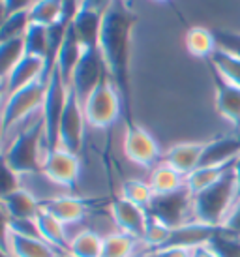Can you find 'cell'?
Returning a JSON list of instances; mask_svg holds the SVG:
<instances>
[{
	"instance_id": "2",
	"label": "cell",
	"mask_w": 240,
	"mask_h": 257,
	"mask_svg": "<svg viewBox=\"0 0 240 257\" xmlns=\"http://www.w3.org/2000/svg\"><path fill=\"white\" fill-rule=\"evenodd\" d=\"M236 203L233 167L210 188L193 195V220L210 227H219Z\"/></svg>"
},
{
	"instance_id": "16",
	"label": "cell",
	"mask_w": 240,
	"mask_h": 257,
	"mask_svg": "<svg viewBox=\"0 0 240 257\" xmlns=\"http://www.w3.org/2000/svg\"><path fill=\"white\" fill-rule=\"evenodd\" d=\"M240 154V137L229 136L219 137L205 143V150L201 156V165H225L234 162Z\"/></svg>"
},
{
	"instance_id": "15",
	"label": "cell",
	"mask_w": 240,
	"mask_h": 257,
	"mask_svg": "<svg viewBox=\"0 0 240 257\" xmlns=\"http://www.w3.org/2000/svg\"><path fill=\"white\" fill-rule=\"evenodd\" d=\"M216 227H210V225H205L201 221H188V223H182L171 231V236L167 244L163 248H171V246H178V248H197V246H203V244H208L212 233H214Z\"/></svg>"
},
{
	"instance_id": "25",
	"label": "cell",
	"mask_w": 240,
	"mask_h": 257,
	"mask_svg": "<svg viewBox=\"0 0 240 257\" xmlns=\"http://www.w3.org/2000/svg\"><path fill=\"white\" fill-rule=\"evenodd\" d=\"M233 165L234 162L225 165H201V167H197L195 171H191L186 177V188L190 190L191 195H197L203 190L210 188L212 184H216Z\"/></svg>"
},
{
	"instance_id": "17",
	"label": "cell",
	"mask_w": 240,
	"mask_h": 257,
	"mask_svg": "<svg viewBox=\"0 0 240 257\" xmlns=\"http://www.w3.org/2000/svg\"><path fill=\"white\" fill-rule=\"evenodd\" d=\"M42 75H43V58L25 55L17 62L14 72L10 73V77H8L6 96L21 90V88H25V86L34 83V81H42Z\"/></svg>"
},
{
	"instance_id": "52",
	"label": "cell",
	"mask_w": 240,
	"mask_h": 257,
	"mask_svg": "<svg viewBox=\"0 0 240 257\" xmlns=\"http://www.w3.org/2000/svg\"><path fill=\"white\" fill-rule=\"evenodd\" d=\"M156 2H169V0H156Z\"/></svg>"
},
{
	"instance_id": "45",
	"label": "cell",
	"mask_w": 240,
	"mask_h": 257,
	"mask_svg": "<svg viewBox=\"0 0 240 257\" xmlns=\"http://www.w3.org/2000/svg\"><path fill=\"white\" fill-rule=\"evenodd\" d=\"M233 175H234V184H236V201H238L240 199V154H238V158L234 160Z\"/></svg>"
},
{
	"instance_id": "5",
	"label": "cell",
	"mask_w": 240,
	"mask_h": 257,
	"mask_svg": "<svg viewBox=\"0 0 240 257\" xmlns=\"http://www.w3.org/2000/svg\"><path fill=\"white\" fill-rule=\"evenodd\" d=\"M83 113L86 124L94 128H109L113 122H116L122 113V100L109 75L101 79L99 85L86 98L83 103Z\"/></svg>"
},
{
	"instance_id": "13",
	"label": "cell",
	"mask_w": 240,
	"mask_h": 257,
	"mask_svg": "<svg viewBox=\"0 0 240 257\" xmlns=\"http://www.w3.org/2000/svg\"><path fill=\"white\" fill-rule=\"evenodd\" d=\"M212 79H214V86H216V107H218V113L227 122H231L233 126L240 128V86L227 83L216 70H212Z\"/></svg>"
},
{
	"instance_id": "3",
	"label": "cell",
	"mask_w": 240,
	"mask_h": 257,
	"mask_svg": "<svg viewBox=\"0 0 240 257\" xmlns=\"http://www.w3.org/2000/svg\"><path fill=\"white\" fill-rule=\"evenodd\" d=\"M42 141L45 143L43 137V120L36 122L27 130H23L19 136L15 137V141L10 145L6 150V162L19 177L21 175H34L42 173L43 160L40 156V145Z\"/></svg>"
},
{
	"instance_id": "36",
	"label": "cell",
	"mask_w": 240,
	"mask_h": 257,
	"mask_svg": "<svg viewBox=\"0 0 240 257\" xmlns=\"http://www.w3.org/2000/svg\"><path fill=\"white\" fill-rule=\"evenodd\" d=\"M30 25L29 10L27 12H17V14H10L6 17L4 25L0 27V43L10 42V40H17V38H25V32Z\"/></svg>"
},
{
	"instance_id": "33",
	"label": "cell",
	"mask_w": 240,
	"mask_h": 257,
	"mask_svg": "<svg viewBox=\"0 0 240 257\" xmlns=\"http://www.w3.org/2000/svg\"><path fill=\"white\" fill-rule=\"evenodd\" d=\"M208 246L218 257H240V236L229 233L223 227L214 229Z\"/></svg>"
},
{
	"instance_id": "29",
	"label": "cell",
	"mask_w": 240,
	"mask_h": 257,
	"mask_svg": "<svg viewBox=\"0 0 240 257\" xmlns=\"http://www.w3.org/2000/svg\"><path fill=\"white\" fill-rule=\"evenodd\" d=\"M210 68L225 79L227 83L240 86V58L223 49H216L210 58Z\"/></svg>"
},
{
	"instance_id": "37",
	"label": "cell",
	"mask_w": 240,
	"mask_h": 257,
	"mask_svg": "<svg viewBox=\"0 0 240 257\" xmlns=\"http://www.w3.org/2000/svg\"><path fill=\"white\" fill-rule=\"evenodd\" d=\"M19 175L10 167L6 162V156L0 154V201L6 199L10 193H14L15 190H19Z\"/></svg>"
},
{
	"instance_id": "11",
	"label": "cell",
	"mask_w": 240,
	"mask_h": 257,
	"mask_svg": "<svg viewBox=\"0 0 240 257\" xmlns=\"http://www.w3.org/2000/svg\"><path fill=\"white\" fill-rule=\"evenodd\" d=\"M124 154L130 162L141 167H152L160 158V147L145 128L137 124H128L124 137Z\"/></svg>"
},
{
	"instance_id": "19",
	"label": "cell",
	"mask_w": 240,
	"mask_h": 257,
	"mask_svg": "<svg viewBox=\"0 0 240 257\" xmlns=\"http://www.w3.org/2000/svg\"><path fill=\"white\" fill-rule=\"evenodd\" d=\"M42 208H45L49 214H53L60 223H75L81 221L86 214V203L79 197H68V195H58L51 197L42 203Z\"/></svg>"
},
{
	"instance_id": "26",
	"label": "cell",
	"mask_w": 240,
	"mask_h": 257,
	"mask_svg": "<svg viewBox=\"0 0 240 257\" xmlns=\"http://www.w3.org/2000/svg\"><path fill=\"white\" fill-rule=\"evenodd\" d=\"M186 49H188L190 55L197 58H210L214 55V51L218 49L212 29L191 27L186 32Z\"/></svg>"
},
{
	"instance_id": "32",
	"label": "cell",
	"mask_w": 240,
	"mask_h": 257,
	"mask_svg": "<svg viewBox=\"0 0 240 257\" xmlns=\"http://www.w3.org/2000/svg\"><path fill=\"white\" fill-rule=\"evenodd\" d=\"M120 197L130 201V203H134L137 207L149 208L150 201L154 197V192H152L149 182H143V180L137 179H128L120 186Z\"/></svg>"
},
{
	"instance_id": "31",
	"label": "cell",
	"mask_w": 240,
	"mask_h": 257,
	"mask_svg": "<svg viewBox=\"0 0 240 257\" xmlns=\"http://www.w3.org/2000/svg\"><path fill=\"white\" fill-rule=\"evenodd\" d=\"M139 240L134 236L126 235L122 231L111 233L103 236V248H101V257H134L135 246Z\"/></svg>"
},
{
	"instance_id": "7",
	"label": "cell",
	"mask_w": 240,
	"mask_h": 257,
	"mask_svg": "<svg viewBox=\"0 0 240 257\" xmlns=\"http://www.w3.org/2000/svg\"><path fill=\"white\" fill-rule=\"evenodd\" d=\"M105 64L99 53V47H88L83 51V57L75 66V72L71 77L70 88L75 92L81 103H85L92 90L99 85V81L105 77Z\"/></svg>"
},
{
	"instance_id": "47",
	"label": "cell",
	"mask_w": 240,
	"mask_h": 257,
	"mask_svg": "<svg viewBox=\"0 0 240 257\" xmlns=\"http://www.w3.org/2000/svg\"><path fill=\"white\" fill-rule=\"evenodd\" d=\"M4 132H6V128H4V120H2V111H0V141H2V136H4Z\"/></svg>"
},
{
	"instance_id": "39",
	"label": "cell",
	"mask_w": 240,
	"mask_h": 257,
	"mask_svg": "<svg viewBox=\"0 0 240 257\" xmlns=\"http://www.w3.org/2000/svg\"><path fill=\"white\" fill-rule=\"evenodd\" d=\"M219 227H223L225 231H229V233L240 236V199L234 203V207L231 208L229 216H227L225 221H223Z\"/></svg>"
},
{
	"instance_id": "51",
	"label": "cell",
	"mask_w": 240,
	"mask_h": 257,
	"mask_svg": "<svg viewBox=\"0 0 240 257\" xmlns=\"http://www.w3.org/2000/svg\"><path fill=\"white\" fill-rule=\"evenodd\" d=\"M58 257H73V255H70V253H60Z\"/></svg>"
},
{
	"instance_id": "4",
	"label": "cell",
	"mask_w": 240,
	"mask_h": 257,
	"mask_svg": "<svg viewBox=\"0 0 240 257\" xmlns=\"http://www.w3.org/2000/svg\"><path fill=\"white\" fill-rule=\"evenodd\" d=\"M68 86L62 81V75L58 68L53 70L45 90V100H43V137H45V152L53 149H58V137H60V120H62L64 107L68 101Z\"/></svg>"
},
{
	"instance_id": "46",
	"label": "cell",
	"mask_w": 240,
	"mask_h": 257,
	"mask_svg": "<svg viewBox=\"0 0 240 257\" xmlns=\"http://www.w3.org/2000/svg\"><path fill=\"white\" fill-rule=\"evenodd\" d=\"M8 17V12H6V4H4V0H0V27L4 25Z\"/></svg>"
},
{
	"instance_id": "35",
	"label": "cell",
	"mask_w": 240,
	"mask_h": 257,
	"mask_svg": "<svg viewBox=\"0 0 240 257\" xmlns=\"http://www.w3.org/2000/svg\"><path fill=\"white\" fill-rule=\"evenodd\" d=\"M23 42H25V55L45 60V55H47V27L30 23L27 32H25Z\"/></svg>"
},
{
	"instance_id": "6",
	"label": "cell",
	"mask_w": 240,
	"mask_h": 257,
	"mask_svg": "<svg viewBox=\"0 0 240 257\" xmlns=\"http://www.w3.org/2000/svg\"><path fill=\"white\" fill-rule=\"evenodd\" d=\"M147 212H149V216L158 218L165 225H169L171 229H175L178 225L190 221L186 220L188 214L193 216V195H191L186 186L178 192L165 193V195H154L149 208H147Z\"/></svg>"
},
{
	"instance_id": "18",
	"label": "cell",
	"mask_w": 240,
	"mask_h": 257,
	"mask_svg": "<svg viewBox=\"0 0 240 257\" xmlns=\"http://www.w3.org/2000/svg\"><path fill=\"white\" fill-rule=\"evenodd\" d=\"M83 51H85V47L81 45L75 30L70 25V29L66 32V38H64V43L62 47H60V53H58V58H57V68L68 88L71 85V77H73V72H75V66L79 64V60L83 57Z\"/></svg>"
},
{
	"instance_id": "1",
	"label": "cell",
	"mask_w": 240,
	"mask_h": 257,
	"mask_svg": "<svg viewBox=\"0 0 240 257\" xmlns=\"http://www.w3.org/2000/svg\"><path fill=\"white\" fill-rule=\"evenodd\" d=\"M137 23V14L126 0H114L101 19L99 30V53L105 64V72L113 81L122 100V111L128 124L132 122V101H130V47L132 30Z\"/></svg>"
},
{
	"instance_id": "38",
	"label": "cell",
	"mask_w": 240,
	"mask_h": 257,
	"mask_svg": "<svg viewBox=\"0 0 240 257\" xmlns=\"http://www.w3.org/2000/svg\"><path fill=\"white\" fill-rule=\"evenodd\" d=\"M218 49H223L240 58V32H231L223 29H212Z\"/></svg>"
},
{
	"instance_id": "30",
	"label": "cell",
	"mask_w": 240,
	"mask_h": 257,
	"mask_svg": "<svg viewBox=\"0 0 240 257\" xmlns=\"http://www.w3.org/2000/svg\"><path fill=\"white\" fill-rule=\"evenodd\" d=\"M30 23L49 29L62 17V0H36L29 10Z\"/></svg>"
},
{
	"instance_id": "14",
	"label": "cell",
	"mask_w": 240,
	"mask_h": 257,
	"mask_svg": "<svg viewBox=\"0 0 240 257\" xmlns=\"http://www.w3.org/2000/svg\"><path fill=\"white\" fill-rule=\"evenodd\" d=\"M203 150H205V143H178L165 152L163 164H167L180 175L188 177L201 164Z\"/></svg>"
},
{
	"instance_id": "12",
	"label": "cell",
	"mask_w": 240,
	"mask_h": 257,
	"mask_svg": "<svg viewBox=\"0 0 240 257\" xmlns=\"http://www.w3.org/2000/svg\"><path fill=\"white\" fill-rule=\"evenodd\" d=\"M111 218H113L114 225L118 231L126 233V235L134 236L135 240H143L145 229H147V221H149V212L147 208L137 207L134 203L126 199H116L111 203Z\"/></svg>"
},
{
	"instance_id": "43",
	"label": "cell",
	"mask_w": 240,
	"mask_h": 257,
	"mask_svg": "<svg viewBox=\"0 0 240 257\" xmlns=\"http://www.w3.org/2000/svg\"><path fill=\"white\" fill-rule=\"evenodd\" d=\"M36 0H4V4H6V12L8 15L10 14H17V12H27L32 8Z\"/></svg>"
},
{
	"instance_id": "49",
	"label": "cell",
	"mask_w": 240,
	"mask_h": 257,
	"mask_svg": "<svg viewBox=\"0 0 240 257\" xmlns=\"http://www.w3.org/2000/svg\"><path fill=\"white\" fill-rule=\"evenodd\" d=\"M4 94H6V85H0V100H2Z\"/></svg>"
},
{
	"instance_id": "50",
	"label": "cell",
	"mask_w": 240,
	"mask_h": 257,
	"mask_svg": "<svg viewBox=\"0 0 240 257\" xmlns=\"http://www.w3.org/2000/svg\"><path fill=\"white\" fill-rule=\"evenodd\" d=\"M134 257H152V253H143V255H134Z\"/></svg>"
},
{
	"instance_id": "34",
	"label": "cell",
	"mask_w": 240,
	"mask_h": 257,
	"mask_svg": "<svg viewBox=\"0 0 240 257\" xmlns=\"http://www.w3.org/2000/svg\"><path fill=\"white\" fill-rule=\"evenodd\" d=\"M171 231L173 229L169 225H165L163 221H160L158 218H152L149 216V221H147V229H145V235H143L141 242L145 246H149V253H154V251L162 250L163 246L167 244L171 236Z\"/></svg>"
},
{
	"instance_id": "40",
	"label": "cell",
	"mask_w": 240,
	"mask_h": 257,
	"mask_svg": "<svg viewBox=\"0 0 240 257\" xmlns=\"http://www.w3.org/2000/svg\"><path fill=\"white\" fill-rule=\"evenodd\" d=\"M10 216L0 203V248H4L6 251H10Z\"/></svg>"
},
{
	"instance_id": "28",
	"label": "cell",
	"mask_w": 240,
	"mask_h": 257,
	"mask_svg": "<svg viewBox=\"0 0 240 257\" xmlns=\"http://www.w3.org/2000/svg\"><path fill=\"white\" fill-rule=\"evenodd\" d=\"M23 57H25L23 38L0 43V85H6L10 73L14 72V68Z\"/></svg>"
},
{
	"instance_id": "24",
	"label": "cell",
	"mask_w": 240,
	"mask_h": 257,
	"mask_svg": "<svg viewBox=\"0 0 240 257\" xmlns=\"http://www.w3.org/2000/svg\"><path fill=\"white\" fill-rule=\"evenodd\" d=\"M149 184L152 188L154 195H165V193H173L182 190L184 186H186V177L180 175L178 171H175L167 164H160L156 165L152 173H150Z\"/></svg>"
},
{
	"instance_id": "44",
	"label": "cell",
	"mask_w": 240,
	"mask_h": 257,
	"mask_svg": "<svg viewBox=\"0 0 240 257\" xmlns=\"http://www.w3.org/2000/svg\"><path fill=\"white\" fill-rule=\"evenodd\" d=\"M191 257H218L214 253L208 244H203V246H197V248H193L191 250Z\"/></svg>"
},
{
	"instance_id": "41",
	"label": "cell",
	"mask_w": 240,
	"mask_h": 257,
	"mask_svg": "<svg viewBox=\"0 0 240 257\" xmlns=\"http://www.w3.org/2000/svg\"><path fill=\"white\" fill-rule=\"evenodd\" d=\"M113 2L114 0H81V2H79V10L103 15L109 8L113 6Z\"/></svg>"
},
{
	"instance_id": "9",
	"label": "cell",
	"mask_w": 240,
	"mask_h": 257,
	"mask_svg": "<svg viewBox=\"0 0 240 257\" xmlns=\"http://www.w3.org/2000/svg\"><path fill=\"white\" fill-rule=\"evenodd\" d=\"M85 113H83V103L79 101L73 90H68V101L64 107L62 120H60V137H58V147L66 149L68 152L79 154L83 147V136H85Z\"/></svg>"
},
{
	"instance_id": "48",
	"label": "cell",
	"mask_w": 240,
	"mask_h": 257,
	"mask_svg": "<svg viewBox=\"0 0 240 257\" xmlns=\"http://www.w3.org/2000/svg\"><path fill=\"white\" fill-rule=\"evenodd\" d=\"M0 257H14V255H12L10 251L4 250V248H0Z\"/></svg>"
},
{
	"instance_id": "53",
	"label": "cell",
	"mask_w": 240,
	"mask_h": 257,
	"mask_svg": "<svg viewBox=\"0 0 240 257\" xmlns=\"http://www.w3.org/2000/svg\"><path fill=\"white\" fill-rule=\"evenodd\" d=\"M152 257H154V255H152Z\"/></svg>"
},
{
	"instance_id": "22",
	"label": "cell",
	"mask_w": 240,
	"mask_h": 257,
	"mask_svg": "<svg viewBox=\"0 0 240 257\" xmlns=\"http://www.w3.org/2000/svg\"><path fill=\"white\" fill-rule=\"evenodd\" d=\"M101 19H103V15L94 14V12H85V10H79L77 15L73 17L71 27H73L79 42H81V45L85 49H88V47H99Z\"/></svg>"
},
{
	"instance_id": "21",
	"label": "cell",
	"mask_w": 240,
	"mask_h": 257,
	"mask_svg": "<svg viewBox=\"0 0 240 257\" xmlns=\"http://www.w3.org/2000/svg\"><path fill=\"white\" fill-rule=\"evenodd\" d=\"M36 223L40 229V235L47 244H51L58 253H68V246L70 240L66 238V231H64V223L55 218L53 214H49L45 208H42L38 216H36Z\"/></svg>"
},
{
	"instance_id": "8",
	"label": "cell",
	"mask_w": 240,
	"mask_h": 257,
	"mask_svg": "<svg viewBox=\"0 0 240 257\" xmlns=\"http://www.w3.org/2000/svg\"><path fill=\"white\" fill-rule=\"evenodd\" d=\"M45 90H47V85H45V83H42V81H34V83L27 85L25 88H21V90L10 94V96L6 98L4 109H2L4 128L10 130L14 124L23 120L27 114L36 111L40 105H43Z\"/></svg>"
},
{
	"instance_id": "42",
	"label": "cell",
	"mask_w": 240,
	"mask_h": 257,
	"mask_svg": "<svg viewBox=\"0 0 240 257\" xmlns=\"http://www.w3.org/2000/svg\"><path fill=\"white\" fill-rule=\"evenodd\" d=\"M154 257H191L190 248H178V246H171V248H162L152 253Z\"/></svg>"
},
{
	"instance_id": "23",
	"label": "cell",
	"mask_w": 240,
	"mask_h": 257,
	"mask_svg": "<svg viewBox=\"0 0 240 257\" xmlns=\"http://www.w3.org/2000/svg\"><path fill=\"white\" fill-rule=\"evenodd\" d=\"M10 253L14 257H58V253L51 244L43 238H32L23 235H10Z\"/></svg>"
},
{
	"instance_id": "20",
	"label": "cell",
	"mask_w": 240,
	"mask_h": 257,
	"mask_svg": "<svg viewBox=\"0 0 240 257\" xmlns=\"http://www.w3.org/2000/svg\"><path fill=\"white\" fill-rule=\"evenodd\" d=\"M0 203H2L4 210L8 212V216H10V220L36 218L38 212L42 210V203L25 188L15 190L14 193H10L6 199H2Z\"/></svg>"
},
{
	"instance_id": "27",
	"label": "cell",
	"mask_w": 240,
	"mask_h": 257,
	"mask_svg": "<svg viewBox=\"0 0 240 257\" xmlns=\"http://www.w3.org/2000/svg\"><path fill=\"white\" fill-rule=\"evenodd\" d=\"M103 248V236H99L96 231L85 229L70 240L68 253L73 257H101Z\"/></svg>"
},
{
	"instance_id": "10",
	"label": "cell",
	"mask_w": 240,
	"mask_h": 257,
	"mask_svg": "<svg viewBox=\"0 0 240 257\" xmlns=\"http://www.w3.org/2000/svg\"><path fill=\"white\" fill-rule=\"evenodd\" d=\"M79 171H81L79 156L73 154V152H68L62 147L49 150L43 156L42 173L58 186L71 188V186L77 182Z\"/></svg>"
}]
</instances>
